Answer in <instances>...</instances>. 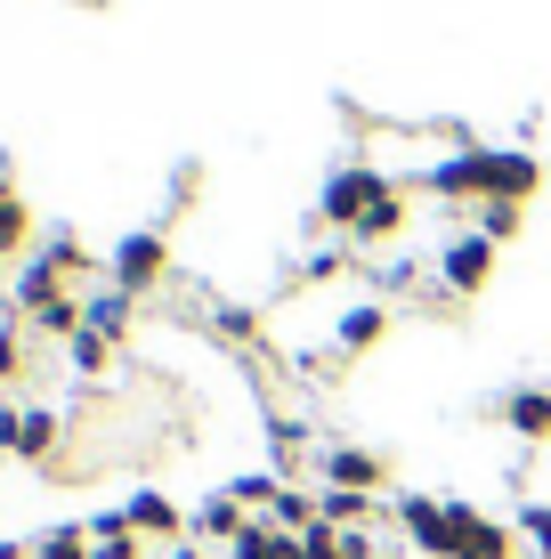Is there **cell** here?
Masks as SVG:
<instances>
[{"label":"cell","instance_id":"1","mask_svg":"<svg viewBox=\"0 0 551 559\" xmlns=\"http://www.w3.org/2000/svg\"><path fill=\"white\" fill-rule=\"evenodd\" d=\"M382 195H390V179H382V170H373V163H340L333 179L316 187V219H325V227H340V236H349V227L366 219V211L382 203Z\"/></svg>","mask_w":551,"mask_h":559},{"label":"cell","instance_id":"2","mask_svg":"<svg viewBox=\"0 0 551 559\" xmlns=\"http://www.w3.org/2000/svg\"><path fill=\"white\" fill-rule=\"evenodd\" d=\"M536 154L527 146H479V203H527L536 195Z\"/></svg>","mask_w":551,"mask_h":559},{"label":"cell","instance_id":"3","mask_svg":"<svg viewBox=\"0 0 551 559\" xmlns=\"http://www.w3.org/2000/svg\"><path fill=\"white\" fill-rule=\"evenodd\" d=\"M397 527H406L414 551L454 559V503H439V495H406V503H397Z\"/></svg>","mask_w":551,"mask_h":559},{"label":"cell","instance_id":"4","mask_svg":"<svg viewBox=\"0 0 551 559\" xmlns=\"http://www.w3.org/2000/svg\"><path fill=\"white\" fill-rule=\"evenodd\" d=\"M487 276H495V243H487V236H454L439 252V284H446V293H479Z\"/></svg>","mask_w":551,"mask_h":559},{"label":"cell","instance_id":"5","mask_svg":"<svg viewBox=\"0 0 551 559\" xmlns=\"http://www.w3.org/2000/svg\"><path fill=\"white\" fill-rule=\"evenodd\" d=\"M113 284H122V293H146V284H155L163 276V236H155V227H139V236H122V243H113Z\"/></svg>","mask_w":551,"mask_h":559},{"label":"cell","instance_id":"6","mask_svg":"<svg viewBox=\"0 0 551 559\" xmlns=\"http://www.w3.org/2000/svg\"><path fill=\"white\" fill-rule=\"evenodd\" d=\"M0 447H9V454H25V462L57 454V414H49V406H25V414H9V406H0Z\"/></svg>","mask_w":551,"mask_h":559},{"label":"cell","instance_id":"7","mask_svg":"<svg viewBox=\"0 0 551 559\" xmlns=\"http://www.w3.org/2000/svg\"><path fill=\"white\" fill-rule=\"evenodd\" d=\"M454 559H511V527L479 519L470 503H454Z\"/></svg>","mask_w":551,"mask_h":559},{"label":"cell","instance_id":"8","mask_svg":"<svg viewBox=\"0 0 551 559\" xmlns=\"http://www.w3.org/2000/svg\"><path fill=\"white\" fill-rule=\"evenodd\" d=\"M316 471H325V487H349V495H373V487H382V454H366V447H333Z\"/></svg>","mask_w":551,"mask_h":559},{"label":"cell","instance_id":"9","mask_svg":"<svg viewBox=\"0 0 551 559\" xmlns=\"http://www.w3.org/2000/svg\"><path fill=\"white\" fill-rule=\"evenodd\" d=\"M227 559H300V535H284L276 519H243V535L227 544Z\"/></svg>","mask_w":551,"mask_h":559},{"label":"cell","instance_id":"10","mask_svg":"<svg viewBox=\"0 0 551 559\" xmlns=\"http://www.w3.org/2000/svg\"><path fill=\"white\" fill-rule=\"evenodd\" d=\"M382 333H390V308H382V300H357L349 317L333 324V349H349V357H357V349H373Z\"/></svg>","mask_w":551,"mask_h":559},{"label":"cell","instance_id":"11","mask_svg":"<svg viewBox=\"0 0 551 559\" xmlns=\"http://www.w3.org/2000/svg\"><path fill=\"white\" fill-rule=\"evenodd\" d=\"M422 187H430V195H479V146H463V154H446V163H430Z\"/></svg>","mask_w":551,"mask_h":559},{"label":"cell","instance_id":"12","mask_svg":"<svg viewBox=\"0 0 551 559\" xmlns=\"http://www.w3.org/2000/svg\"><path fill=\"white\" fill-rule=\"evenodd\" d=\"M82 333H98V341H122L130 333V293H122V284H106V293L82 308Z\"/></svg>","mask_w":551,"mask_h":559},{"label":"cell","instance_id":"13","mask_svg":"<svg viewBox=\"0 0 551 559\" xmlns=\"http://www.w3.org/2000/svg\"><path fill=\"white\" fill-rule=\"evenodd\" d=\"M122 519H130L139 535H179V503H170V495H155V487H139V495H130Z\"/></svg>","mask_w":551,"mask_h":559},{"label":"cell","instance_id":"14","mask_svg":"<svg viewBox=\"0 0 551 559\" xmlns=\"http://www.w3.org/2000/svg\"><path fill=\"white\" fill-rule=\"evenodd\" d=\"M503 421L519 438H551V390H511L503 397Z\"/></svg>","mask_w":551,"mask_h":559},{"label":"cell","instance_id":"15","mask_svg":"<svg viewBox=\"0 0 551 559\" xmlns=\"http://www.w3.org/2000/svg\"><path fill=\"white\" fill-rule=\"evenodd\" d=\"M316 519H325V527H366V519H373V495H349V487H316Z\"/></svg>","mask_w":551,"mask_h":559},{"label":"cell","instance_id":"16","mask_svg":"<svg viewBox=\"0 0 551 559\" xmlns=\"http://www.w3.org/2000/svg\"><path fill=\"white\" fill-rule=\"evenodd\" d=\"M89 559H139V527H130L122 511H106L98 527H89Z\"/></svg>","mask_w":551,"mask_h":559},{"label":"cell","instance_id":"17","mask_svg":"<svg viewBox=\"0 0 551 559\" xmlns=\"http://www.w3.org/2000/svg\"><path fill=\"white\" fill-rule=\"evenodd\" d=\"M397 227H406V195H397V187H390V195H382V203L366 211V219L349 227V243H382V236H397Z\"/></svg>","mask_w":551,"mask_h":559},{"label":"cell","instance_id":"18","mask_svg":"<svg viewBox=\"0 0 551 559\" xmlns=\"http://www.w3.org/2000/svg\"><path fill=\"white\" fill-rule=\"evenodd\" d=\"M243 519H252V511H243L236 495H212V503L195 511V535H227V544H236V535H243Z\"/></svg>","mask_w":551,"mask_h":559},{"label":"cell","instance_id":"19","mask_svg":"<svg viewBox=\"0 0 551 559\" xmlns=\"http://www.w3.org/2000/svg\"><path fill=\"white\" fill-rule=\"evenodd\" d=\"M33 559H89V535L82 527H49L41 544H33Z\"/></svg>","mask_w":551,"mask_h":559},{"label":"cell","instance_id":"20","mask_svg":"<svg viewBox=\"0 0 551 559\" xmlns=\"http://www.w3.org/2000/svg\"><path fill=\"white\" fill-rule=\"evenodd\" d=\"M519 535H527V551H536V559H551V503H527L519 511Z\"/></svg>","mask_w":551,"mask_h":559},{"label":"cell","instance_id":"21","mask_svg":"<svg viewBox=\"0 0 551 559\" xmlns=\"http://www.w3.org/2000/svg\"><path fill=\"white\" fill-rule=\"evenodd\" d=\"M479 236H487V243L519 236V203H479Z\"/></svg>","mask_w":551,"mask_h":559},{"label":"cell","instance_id":"22","mask_svg":"<svg viewBox=\"0 0 551 559\" xmlns=\"http://www.w3.org/2000/svg\"><path fill=\"white\" fill-rule=\"evenodd\" d=\"M25 243V203L9 195V179H0V252H16Z\"/></svg>","mask_w":551,"mask_h":559},{"label":"cell","instance_id":"23","mask_svg":"<svg viewBox=\"0 0 551 559\" xmlns=\"http://www.w3.org/2000/svg\"><path fill=\"white\" fill-rule=\"evenodd\" d=\"M106 357H113V341H98V333H73V373H106Z\"/></svg>","mask_w":551,"mask_h":559},{"label":"cell","instance_id":"24","mask_svg":"<svg viewBox=\"0 0 551 559\" xmlns=\"http://www.w3.org/2000/svg\"><path fill=\"white\" fill-rule=\"evenodd\" d=\"M340 559H382V535L373 527H340Z\"/></svg>","mask_w":551,"mask_h":559},{"label":"cell","instance_id":"25","mask_svg":"<svg viewBox=\"0 0 551 559\" xmlns=\"http://www.w3.org/2000/svg\"><path fill=\"white\" fill-rule=\"evenodd\" d=\"M16 357H25V349H16V333H9V324H0V381L16 373Z\"/></svg>","mask_w":551,"mask_h":559},{"label":"cell","instance_id":"26","mask_svg":"<svg viewBox=\"0 0 551 559\" xmlns=\"http://www.w3.org/2000/svg\"><path fill=\"white\" fill-rule=\"evenodd\" d=\"M0 559H25V551H16V544H0Z\"/></svg>","mask_w":551,"mask_h":559},{"label":"cell","instance_id":"27","mask_svg":"<svg viewBox=\"0 0 551 559\" xmlns=\"http://www.w3.org/2000/svg\"><path fill=\"white\" fill-rule=\"evenodd\" d=\"M179 559H195V551H179Z\"/></svg>","mask_w":551,"mask_h":559}]
</instances>
